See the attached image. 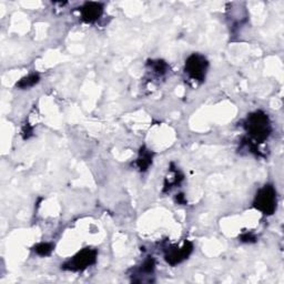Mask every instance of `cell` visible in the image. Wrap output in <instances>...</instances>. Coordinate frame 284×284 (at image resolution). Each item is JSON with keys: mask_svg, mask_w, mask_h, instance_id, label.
<instances>
[{"mask_svg": "<svg viewBox=\"0 0 284 284\" xmlns=\"http://www.w3.org/2000/svg\"><path fill=\"white\" fill-rule=\"evenodd\" d=\"M245 129L249 134L251 141L259 145L270 137L272 127L267 114L263 111H255L247 115L245 121Z\"/></svg>", "mask_w": 284, "mask_h": 284, "instance_id": "1", "label": "cell"}, {"mask_svg": "<svg viewBox=\"0 0 284 284\" xmlns=\"http://www.w3.org/2000/svg\"><path fill=\"white\" fill-rule=\"evenodd\" d=\"M277 191L274 187L266 185L258 191L253 201V207L263 214L271 215L277 210Z\"/></svg>", "mask_w": 284, "mask_h": 284, "instance_id": "2", "label": "cell"}, {"mask_svg": "<svg viewBox=\"0 0 284 284\" xmlns=\"http://www.w3.org/2000/svg\"><path fill=\"white\" fill-rule=\"evenodd\" d=\"M98 252L93 247H86L79 251L75 257L66 262L65 265H61L63 270L66 271H73V272H79L86 270L87 267L94 265L97 262Z\"/></svg>", "mask_w": 284, "mask_h": 284, "instance_id": "3", "label": "cell"}, {"mask_svg": "<svg viewBox=\"0 0 284 284\" xmlns=\"http://www.w3.org/2000/svg\"><path fill=\"white\" fill-rule=\"evenodd\" d=\"M208 67H209V62H208L205 56L200 54H192L186 60L185 70L192 80L201 82L206 79Z\"/></svg>", "mask_w": 284, "mask_h": 284, "instance_id": "4", "label": "cell"}, {"mask_svg": "<svg viewBox=\"0 0 284 284\" xmlns=\"http://www.w3.org/2000/svg\"><path fill=\"white\" fill-rule=\"evenodd\" d=\"M192 251H193V245L190 241H186L181 247L171 246L165 255L166 261L170 265L175 266L189 258Z\"/></svg>", "mask_w": 284, "mask_h": 284, "instance_id": "5", "label": "cell"}, {"mask_svg": "<svg viewBox=\"0 0 284 284\" xmlns=\"http://www.w3.org/2000/svg\"><path fill=\"white\" fill-rule=\"evenodd\" d=\"M103 6L99 2H86L81 8V18L87 23H93L101 17Z\"/></svg>", "mask_w": 284, "mask_h": 284, "instance_id": "6", "label": "cell"}, {"mask_svg": "<svg viewBox=\"0 0 284 284\" xmlns=\"http://www.w3.org/2000/svg\"><path fill=\"white\" fill-rule=\"evenodd\" d=\"M153 160V153L148 150L146 147H142L139 152V157L137 159V167L140 171H147L152 165Z\"/></svg>", "mask_w": 284, "mask_h": 284, "instance_id": "7", "label": "cell"}, {"mask_svg": "<svg viewBox=\"0 0 284 284\" xmlns=\"http://www.w3.org/2000/svg\"><path fill=\"white\" fill-rule=\"evenodd\" d=\"M39 80V75L31 74L27 76V77H23L19 82H17V88H19V89H29V88H33L35 85H37Z\"/></svg>", "mask_w": 284, "mask_h": 284, "instance_id": "8", "label": "cell"}, {"mask_svg": "<svg viewBox=\"0 0 284 284\" xmlns=\"http://www.w3.org/2000/svg\"><path fill=\"white\" fill-rule=\"evenodd\" d=\"M55 246L53 243H48V242H42L39 243L35 246V252L40 257H48V255L51 254V252L54 251Z\"/></svg>", "mask_w": 284, "mask_h": 284, "instance_id": "9", "label": "cell"}, {"mask_svg": "<svg viewBox=\"0 0 284 284\" xmlns=\"http://www.w3.org/2000/svg\"><path fill=\"white\" fill-rule=\"evenodd\" d=\"M149 65L152 68V70H153V73H155L159 76L165 75L168 70V65L165 61H163V60H155V61H150Z\"/></svg>", "mask_w": 284, "mask_h": 284, "instance_id": "10", "label": "cell"}, {"mask_svg": "<svg viewBox=\"0 0 284 284\" xmlns=\"http://www.w3.org/2000/svg\"><path fill=\"white\" fill-rule=\"evenodd\" d=\"M154 269H155L154 259L152 257H149L143 261L141 267H140V272H142V273H145V274H151V273H153Z\"/></svg>", "mask_w": 284, "mask_h": 284, "instance_id": "11", "label": "cell"}, {"mask_svg": "<svg viewBox=\"0 0 284 284\" xmlns=\"http://www.w3.org/2000/svg\"><path fill=\"white\" fill-rule=\"evenodd\" d=\"M240 239H241V241L245 243L257 242V237H255L253 233H251V232H246V233H243L241 237H240Z\"/></svg>", "mask_w": 284, "mask_h": 284, "instance_id": "12", "label": "cell"}, {"mask_svg": "<svg viewBox=\"0 0 284 284\" xmlns=\"http://www.w3.org/2000/svg\"><path fill=\"white\" fill-rule=\"evenodd\" d=\"M177 202L179 203V205H186L187 203V200H186V198H185V194H178L177 195Z\"/></svg>", "mask_w": 284, "mask_h": 284, "instance_id": "13", "label": "cell"}]
</instances>
